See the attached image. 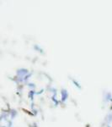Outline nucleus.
Instances as JSON below:
<instances>
[]
</instances>
